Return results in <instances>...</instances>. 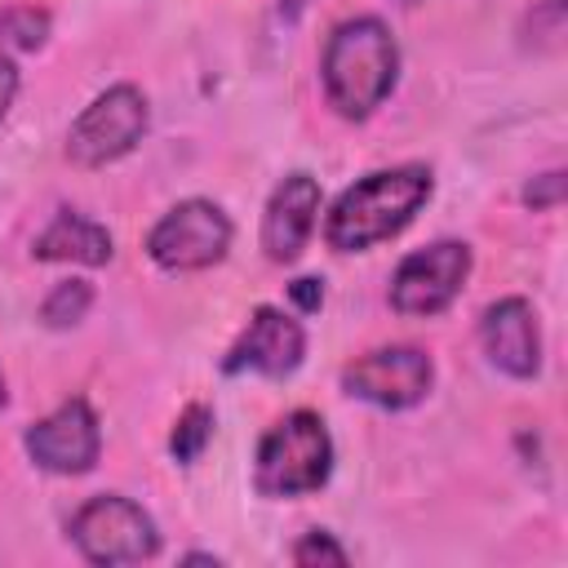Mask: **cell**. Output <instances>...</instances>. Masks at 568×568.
<instances>
[{
  "mask_svg": "<svg viewBox=\"0 0 568 568\" xmlns=\"http://www.w3.org/2000/svg\"><path fill=\"white\" fill-rule=\"evenodd\" d=\"M399 4H417V0H399Z\"/></svg>",
  "mask_w": 568,
  "mask_h": 568,
  "instance_id": "obj_22",
  "label": "cell"
},
{
  "mask_svg": "<svg viewBox=\"0 0 568 568\" xmlns=\"http://www.w3.org/2000/svg\"><path fill=\"white\" fill-rule=\"evenodd\" d=\"M288 297L297 302V311H302V315H315V311L324 306V280L302 275V280H293V284H288Z\"/></svg>",
  "mask_w": 568,
  "mask_h": 568,
  "instance_id": "obj_19",
  "label": "cell"
},
{
  "mask_svg": "<svg viewBox=\"0 0 568 568\" xmlns=\"http://www.w3.org/2000/svg\"><path fill=\"white\" fill-rule=\"evenodd\" d=\"M430 191H435V178L426 164H395V169H377V173L359 178L328 209V222H324L328 248L364 253V248L399 235L417 217V209L430 200Z\"/></svg>",
  "mask_w": 568,
  "mask_h": 568,
  "instance_id": "obj_2",
  "label": "cell"
},
{
  "mask_svg": "<svg viewBox=\"0 0 568 568\" xmlns=\"http://www.w3.org/2000/svg\"><path fill=\"white\" fill-rule=\"evenodd\" d=\"M470 275V248L462 240H435L417 253H408L390 275V306L399 315L430 320L448 311Z\"/></svg>",
  "mask_w": 568,
  "mask_h": 568,
  "instance_id": "obj_7",
  "label": "cell"
},
{
  "mask_svg": "<svg viewBox=\"0 0 568 568\" xmlns=\"http://www.w3.org/2000/svg\"><path fill=\"white\" fill-rule=\"evenodd\" d=\"M293 564H302V568H311V564H337V568H342V564H346V550H342L328 532L315 528V532H306V537L293 546Z\"/></svg>",
  "mask_w": 568,
  "mask_h": 568,
  "instance_id": "obj_17",
  "label": "cell"
},
{
  "mask_svg": "<svg viewBox=\"0 0 568 568\" xmlns=\"http://www.w3.org/2000/svg\"><path fill=\"white\" fill-rule=\"evenodd\" d=\"M146 133V98L133 84H111L98 93L67 129V155L80 169H102L129 155Z\"/></svg>",
  "mask_w": 568,
  "mask_h": 568,
  "instance_id": "obj_5",
  "label": "cell"
},
{
  "mask_svg": "<svg viewBox=\"0 0 568 568\" xmlns=\"http://www.w3.org/2000/svg\"><path fill=\"white\" fill-rule=\"evenodd\" d=\"M306 355V333L293 315L275 311V306H257L244 324V333L231 342L222 373H262V377H288L297 373Z\"/></svg>",
  "mask_w": 568,
  "mask_h": 568,
  "instance_id": "obj_10",
  "label": "cell"
},
{
  "mask_svg": "<svg viewBox=\"0 0 568 568\" xmlns=\"http://www.w3.org/2000/svg\"><path fill=\"white\" fill-rule=\"evenodd\" d=\"M430 382H435V364L417 346H377V351H368L342 368L346 395L377 404V408H390V413L422 404Z\"/></svg>",
  "mask_w": 568,
  "mask_h": 568,
  "instance_id": "obj_8",
  "label": "cell"
},
{
  "mask_svg": "<svg viewBox=\"0 0 568 568\" xmlns=\"http://www.w3.org/2000/svg\"><path fill=\"white\" fill-rule=\"evenodd\" d=\"M89 306H93V284L89 280H62V284L49 288V297L40 306V320L49 328H71L89 315Z\"/></svg>",
  "mask_w": 568,
  "mask_h": 568,
  "instance_id": "obj_14",
  "label": "cell"
},
{
  "mask_svg": "<svg viewBox=\"0 0 568 568\" xmlns=\"http://www.w3.org/2000/svg\"><path fill=\"white\" fill-rule=\"evenodd\" d=\"M71 541L89 564H142L160 550L155 519L120 493H98L71 515Z\"/></svg>",
  "mask_w": 568,
  "mask_h": 568,
  "instance_id": "obj_4",
  "label": "cell"
},
{
  "mask_svg": "<svg viewBox=\"0 0 568 568\" xmlns=\"http://www.w3.org/2000/svg\"><path fill=\"white\" fill-rule=\"evenodd\" d=\"M209 439H213V408L209 404H186L178 426H173V435H169V453L191 466V462H200Z\"/></svg>",
  "mask_w": 568,
  "mask_h": 568,
  "instance_id": "obj_15",
  "label": "cell"
},
{
  "mask_svg": "<svg viewBox=\"0 0 568 568\" xmlns=\"http://www.w3.org/2000/svg\"><path fill=\"white\" fill-rule=\"evenodd\" d=\"M111 231L75 209H58V217L36 235L31 257L36 262H80V266H106L111 262Z\"/></svg>",
  "mask_w": 568,
  "mask_h": 568,
  "instance_id": "obj_13",
  "label": "cell"
},
{
  "mask_svg": "<svg viewBox=\"0 0 568 568\" xmlns=\"http://www.w3.org/2000/svg\"><path fill=\"white\" fill-rule=\"evenodd\" d=\"M479 342L493 368H501L506 377H537L541 368V328H537V311L524 297H501L479 315Z\"/></svg>",
  "mask_w": 568,
  "mask_h": 568,
  "instance_id": "obj_11",
  "label": "cell"
},
{
  "mask_svg": "<svg viewBox=\"0 0 568 568\" xmlns=\"http://www.w3.org/2000/svg\"><path fill=\"white\" fill-rule=\"evenodd\" d=\"M0 404H4V377H0Z\"/></svg>",
  "mask_w": 568,
  "mask_h": 568,
  "instance_id": "obj_21",
  "label": "cell"
},
{
  "mask_svg": "<svg viewBox=\"0 0 568 568\" xmlns=\"http://www.w3.org/2000/svg\"><path fill=\"white\" fill-rule=\"evenodd\" d=\"M320 217V182L311 173H288L262 213V253L280 266L297 262Z\"/></svg>",
  "mask_w": 568,
  "mask_h": 568,
  "instance_id": "obj_12",
  "label": "cell"
},
{
  "mask_svg": "<svg viewBox=\"0 0 568 568\" xmlns=\"http://www.w3.org/2000/svg\"><path fill=\"white\" fill-rule=\"evenodd\" d=\"M231 217L213 200H182L173 204L146 235V253L160 271H209L231 248Z\"/></svg>",
  "mask_w": 568,
  "mask_h": 568,
  "instance_id": "obj_6",
  "label": "cell"
},
{
  "mask_svg": "<svg viewBox=\"0 0 568 568\" xmlns=\"http://www.w3.org/2000/svg\"><path fill=\"white\" fill-rule=\"evenodd\" d=\"M0 36L18 49H40L49 40V13L36 4H13L0 13Z\"/></svg>",
  "mask_w": 568,
  "mask_h": 568,
  "instance_id": "obj_16",
  "label": "cell"
},
{
  "mask_svg": "<svg viewBox=\"0 0 568 568\" xmlns=\"http://www.w3.org/2000/svg\"><path fill=\"white\" fill-rule=\"evenodd\" d=\"M328 475H333V439L320 413L297 408L262 435L253 462V484L262 497H306L320 493Z\"/></svg>",
  "mask_w": 568,
  "mask_h": 568,
  "instance_id": "obj_3",
  "label": "cell"
},
{
  "mask_svg": "<svg viewBox=\"0 0 568 568\" xmlns=\"http://www.w3.org/2000/svg\"><path fill=\"white\" fill-rule=\"evenodd\" d=\"M524 204H528V209H559V204H564V173L550 169V173L532 178V182L524 186Z\"/></svg>",
  "mask_w": 568,
  "mask_h": 568,
  "instance_id": "obj_18",
  "label": "cell"
},
{
  "mask_svg": "<svg viewBox=\"0 0 568 568\" xmlns=\"http://www.w3.org/2000/svg\"><path fill=\"white\" fill-rule=\"evenodd\" d=\"M13 98H18V67H13L9 53H0V120L9 115Z\"/></svg>",
  "mask_w": 568,
  "mask_h": 568,
  "instance_id": "obj_20",
  "label": "cell"
},
{
  "mask_svg": "<svg viewBox=\"0 0 568 568\" xmlns=\"http://www.w3.org/2000/svg\"><path fill=\"white\" fill-rule=\"evenodd\" d=\"M27 457L49 475H84L102 453V426L89 399H67L22 435Z\"/></svg>",
  "mask_w": 568,
  "mask_h": 568,
  "instance_id": "obj_9",
  "label": "cell"
},
{
  "mask_svg": "<svg viewBox=\"0 0 568 568\" xmlns=\"http://www.w3.org/2000/svg\"><path fill=\"white\" fill-rule=\"evenodd\" d=\"M320 80L342 120H368L399 80V44L390 27L373 13L337 22L320 53Z\"/></svg>",
  "mask_w": 568,
  "mask_h": 568,
  "instance_id": "obj_1",
  "label": "cell"
}]
</instances>
